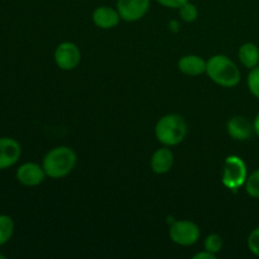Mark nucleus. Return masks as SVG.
<instances>
[{
	"label": "nucleus",
	"instance_id": "nucleus-1",
	"mask_svg": "<svg viewBox=\"0 0 259 259\" xmlns=\"http://www.w3.org/2000/svg\"><path fill=\"white\" fill-rule=\"evenodd\" d=\"M77 162L75 151L70 147L60 146L51 149L43 158V168L51 179H63L73 171Z\"/></svg>",
	"mask_w": 259,
	"mask_h": 259
},
{
	"label": "nucleus",
	"instance_id": "nucleus-6",
	"mask_svg": "<svg viewBox=\"0 0 259 259\" xmlns=\"http://www.w3.org/2000/svg\"><path fill=\"white\" fill-rule=\"evenodd\" d=\"M55 62L61 70L71 71L81 62V51L75 43L63 42L55 51Z\"/></svg>",
	"mask_w": 259,
	"mask_h": 259
},
{
	"label": "nucleus",
	"instance_id": "nucleus-2",
	"mask_svg": "<svg viewBox=\"0 0 259 259\" xmlns=\"http://www.w3.org/2000/svg\"><path fill=\"white\" fill-rule=\"evenodd\" d=\"M206 73L210 80L222 88H234L240 81V71L225 55H215L206 61Z\"/></svg>",
	"mask_w": 259,
	"mask_h": 259
},
{
	"label": "nucleus",
	"instance_id": "nucleus-19",
	"mask_svg": "<svg viewBox=\"0 0 259 259\" xmlns=\"http://www.w3.org/2000/svg\"><path fill=\"white\" fill-rule=\"evenodd\" d=\"M248 88L250 93L259 99V66L252 68L248 75Z\"/></svg>",
	"mask_w": 259,
	"mask_h": 259
},
{
	"label": "nucleus",
	"instance_id": "nucleus-13",
	"mask_svg": "<svg viewBox=\"0 0 259 259\" xmlns=\"http://www.w3.org/2000/svg\"><path fill=\"white\" fill-rule=\"evenodd\" d=\"M179 70L187 76H199L206 72V61L196 55H187L179 61Z\"/></svg>",
	"mask_w": 259,
	"mask_h": 259
},
{
	"label": "nucleus",
	"instance_id": "nucleus-21",
	"mask_svg": "<svg viewBox=\"0 0 259 259\" xmlns=\"http://www.w3.org/2000/svg\"><path fill=\"white\" fill-rule=\"evenodd\" d=\"M161 5L166 8H172V9H179L181 8L185 3L190 2V0H157Z\"/></svg>",
	"mask_w": 259,
	"mask_h": 259
},
{
	"label": "nucleus",
	"instance_id": "nucleus-15",
	"mask_svg": "<svg viewBox=\"0 0 259 259\" xmlns=\"http://www.w3.org/2000/svg\"><path fill=\"white\" fill-rule=\"evenodd\" d=\"M14 220L7 214H0V247L7 244L14 234Z\"/></svg>",
	"mask_w": 259,
	"mask_h": 259
},
{
	"label": "nucleus",
	"instance_id": "nucleus-14",
	"mask_svg": "<svg viewBox=\"0 0 259 259\" xmlns=\"http://www.w3.org/2000/svg\"><path fill=\"white\" fill-rule=\"evenodd\" d=\"M239 60L247 68H254L259 62V50L252 42L244 43L239 48Z\"/></svg>",
	"mask_w": 259,
	"mask_h": 259
},
{
	"label": "nucleus",
	"instance_id": "nucleus-4",
	"mask_svg": "<svg viewBox=\"0 0 259 259\" xmlns=\"http://www.w3.org/2000/svg\"><path fill=\"white\" fill-rule=\"evenodd\" d=\"M247 166L238 156H229L224 162L223 184L229 190L237 191L247 181Z\"/></svg>",
	"mask_w": 259,
	"mask_h": 259
},
{
	"label": "nucleus",
	"instance_id": "nucleus-18",
	"mask_svg": "<svg viewBox=\"0 0 259 259\" xmlns=\"http://www.w3.org/2000/svg\"><path fill=\"white\" fill-rule=\"evenodd\" d=\"M204 247L207 252H211L218 254L223 249V238L219 234H210L205 239Z\"/></svg>",
	"mask_w": 259,
	"mask_h": 259
},
{
	"label": "nucleus",
	"instance_id": "nucleus-22",
	"mask_svg": "<svg viewBox=\"0 0 259 259\" xmlns=\"http://www.w3.org/2000/svg\"><path fill=\"white\" fill-rule=\"evenodd\" d=\"M217 258V254L211 252H207L206 249L201 253H197V254L194 255V259H215Z\"/></svg>",
	"mask_w": 259,
	"mask_h": 259
},
{
	"label": "nucleus",
	"instance_id": "nucleus-20",
	"mask_svg": "<svg viewBox=\"0 0 259 259\" xmlns=\"http://www.w3.org/2000/svg\"><path fill=\"white\" fill-rule=\"evenodd\" d=\"M248 248H249L253 254L259 257V228L253 230L249 237H248Z\"/></svg>",
	"mask_w": 259,
	"mask_h": 259
},
{
	"label": "nucleus",
	"instance_id": "nucleus-17",
	"mask_svg": "<svg viewBox=\"0 0 259 259\" xmlns=\"http://www.w3.org/2000/svg\"><path fill=\"white\" fill-rule=\"evenodd\" d=\"M245 191L250 197L259 199V169L253 172L250 176L247 177L245 181Z\"/></svg>",
	"mask_w": 259,
	"mask_h": 259
},
{
	"label": "nucleus",
	"instance_id": "nucleus-12",
	"mask_svg": "<svg viewBox=\"0 0 259 259\" xmlns=\"http://www.w3.org/2000/svg\"><path fill=\"white\" fill-rule=\"evenodd\" d=\"M174 166V153L166 146L157 149L151 158V168L154 174L163 175L171 171Z\"/></svg>",
	"mask_w": 259,
	"mask_h": 259
},
{
	"label": "nucleus",
	"instance_id": "nucleus-16",
	"mask_svg": "<svg viewBox=\"0 0 259 259\" xmlns=\"http://www.w3.org/2000/svg\"><path fill=\"white\" fill-rule=\"evenodd\" d=\"M179 10L181 19L187 23L195 22L197 19V15H199V10H197L196 5L190 2L185 3L181 8H179Z\"/></svg>",
	"mask_w": 259,
	"mask_h": 259
},
{
	"label": "nucleus",
	"instance_id": "nucleus-10",
	"mask_svg": "<svg viewBox=\"0 0 259 259\" xmlns=\"http://www.w3.org/2000/svg\"><path fill=\"white\" fill-rule=\"evenodd\" d=\"M227 131L228 134L235 141H247L252 137L254 128L247 118L238 115L229 119L227 124Z\"/></svg>",
	"mask_w": 259,
	"mask_h": 259
},
{
	"label": "nucleus",
	"instance_id": "nucleus-8",
	"mask_svg": "<svg viewBox=\"0 0 259 259\" xmlns=\"http://www.w3.org/2000/svg\"><path fill=\"white\" fill-rule=\"evenodd\" d=\"M46 176L47 175H46L43 166H39L34 162H27V163L20 164L15 172L18 182L27 187L38 186L45 181Z\"/></svg>",
	"mask_w": 259,
	"mask_h": 259
},
{
	"label": "nucleus",
	"instance_id": "nucleus-3",
	"mask_svg": "<svg viewBox=\"0 0 259 259\" xmlns=\"http://www.w3.org/2000/svg\"><path fill=\"white\" fill-rule=\"evenodd\" d=\"M154 133L159 143L166 147H174L185 139L187 124L179 114H167L158 120Z\"/></svg>",
	"mask_w": 259,
	"mask_h": 259
},
{
	"label": "nucleus",
	"instance_id": "nucleus-23",
	"mask_svg": "<svg viewBox=\"0 0 259 259\" xmlns=\"http://www.w3.org/2000/svg\"><path fill=\"white\" fill-rule=\"evenodd\" d=\"M253 128H254V132L257 133V136L259 137V114L257 116H255L254 123H253Z\"/></svg>",
	"mask_w": 259,
	"mask_h": 259
},
{
	"label": "nucleus",
	"instance_id": "nucleus-11",
	"mask_svg": "<svg viewBox=\"0 0 259 259\" xmlns=\"http://www.w3.org/2000/svg\"><path fill=\"white\" fill-rule=\"evenodd\" d=\"M120 15L119 12L114 8L106 7H99L94 10L93 13V22L96 27L101 28V29H111V28L116 27L120 22Z\"/></svg>",
	"mask_w": 259,
	"mask_h": 259
},
{
	"label": "nucleus",
	"instance_id": "nucleus-9",
	"mask_svg": "<svg viewBox=\"0 0 259 259\" xmlns=\"http://www.w3.org/2000/svg\"><path fill=\"white\" fill-rule=\"evenodd\" d=\"M20 156L22 147L19 142L9 137H0V171L14 166Z\"/></svg>",
	"mask_w": 259,
	"mask_h": 259
},
{
	"label": "nucleus",
	"instance_id": "nucleus-24",
	"mask_svg": "<svg viewBox=\"0 0 259 259\" xmlns=\"http://www.w3.org/2000/svg\"><path fill=\"white\" fill-rule=\"evenodd\" d=\"M0 259H5V255L4 254H0Z\"/></svg>",
	"mask_w": 259,
	"mask_h": 259
},
{
	"label": "nucleus",
	"instance_id": "nucleus-5",
	"mask_svg": "<svg viewBox=\"0 0 259 259\" xmlns=\"http://www.w3.org/2000/svg\"><path fill=\"white\" fill-rule=\"evenodd\" d=\"M169 238L174 243L184 247L195 244L200 238V228L190 220H179L169 229Z\"/></svg>",
	"mask_w": 259,
	"mask_h": 259
},
{
	"label": "nucleus",
	"instance_id": "nucleus-7",
	"mask_svg": "<svg viewBox=\"0 0 259 259\" xmlns=\"http://www.w3.org/2000/svg\"><path fill=\"white\" fill-rule=\"evenodd\" d=\"M151 7V0H116V10L125 22L142 19Z\"/></svg>",
	"mask_w": 259,
	"mask_h": 259
}]
</instances>
